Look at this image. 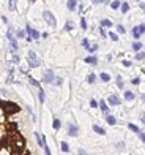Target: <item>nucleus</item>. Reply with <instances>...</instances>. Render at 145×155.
<instances>
[{
    "instance_id": "24",
    "label": "nucleus",
    "mask_w": 145,
    "mask_h": 155,
    "mask_svg": "<svg viewBox=\"0 0 145 155\" xmlns=\"http://www.w3.org/2000/svg\"><path fill=\"white\" fill-rule=\"evenodd\" d=\"M95 81H96V74H95V73H90V74L87 76V82H88V84H93Z\"/></svg>"
},
{
    "instance_id": "34",
    "label": "nucleus",
    "mask_w": 145,
    "mask_h": 155,
    "mask_svg": "<svg viewBox=\"0 0 145 155\" xmlns=\"http://www.w3.org/2000/svg\"><path fill=\"white\" fill-rule=\"evenodd\" d=\"M80 27L84 30H87V21H85V18H80Z\"/></svg>"
},
{
    "instance_id": "41",
    "label": "nucleus",
    "mask_w": 145,
    "mask_h": 155,
    "mask_svg": "<svg viewBox=\"0 0 145 155\" xmlns=\"http://www.w3.org/2000/svg\"><path fill=\"white\" fill-rule=\"evenodd\" d=\"M137 27H139V32H140V35H143V33H145V24H139Z\"/></svg>"
},
{
    "instance_id": "18",
    "label": "nucleus",
    "mask_w": 145,
    "mask_h": 155,
    "mask_svg": "<svg viewBox=\"0 0 145 155\" xmlns=\"http://www.w3.org/2000/svg\"><path fill=\"white\" fill-rule=\"evenodd\" d=\"M120 6H121V2H120V0H114V2L110 3V8H112V10H118Z\"/></svg>"
},
{
    "instance_id": "25",
    "label": "nucleus",
    "mask_w": 145,
    "mask_h": 155,
    "mask_svg": "<svg viewBox=\"0 0 145 155\" xmlns=\"http://www.w3.org/2000/svg\"><path fill=\"white\" fill-rule=\"evenodd\" d=\"M101 27H112V22H110L109 19H101Z\"/></svg>"
},
{
    "instance_id": "53",
    "label": "nucleus",
    "mask_w": 145,
    "mask_h": 155,
    "mask_svg": "<svg viewBox=\"0 0 145 155\" xmlns=\"http://www.w3.org/2000/svg\"><path fill=\"white\" fill-rule=\"evenodd\" d=\"M36 2V0H30V3H35Z\"/></svg>"
},
{
    "instance_id": "14",
    "label": "nucleus",
    "mask_w": 145,
    "mask_h": 155,
    "mask_svg": "<svg viewBox=\"0 0 145 155\" xmlns=\"http://www.w3.org/2000/svg\"><path fill=\"white\" fill-rule=\"evenodd\" d=\"M142 48H143V45L140 43V41H134L133 43V49L136 52H139V51H142Z\"/></svg>"
},
{
    "instance_id": "4",
    "label": "nucleus",
    "mask_w": 145,
    "mask_h": 155,
    "mask_svg": "<svg viewBox=\"0 0 145 155\" xmlns=\"http://www.w3.org/2000/svg\"><path fill=\"white\" fill-rule=\"evenodd\" d=\"M107 103L110 104V106H120V104H121V100L118 98V95L112 94V95H109V98H107Z\"/></svg>"
},
{
    "instance_id": "15",
    "label": "nucleus",
    "mask_w": 145,
    "mask_h": 155,
    "mask_svg": "<svg viewBox=\"0 0 145 155\" xmlns=\"http://www.w3.org/2000/svg\"><path fill=\"white\" fill-rule=\"evenodd\" d=\"M60 149H61V152H70V146H68V143H65V141H61L60 143Z\"/></svg>"
},
{
    "instance_id": "31",
    "label": "nucleus",
    "mask_w": 145,
    "mask_h": 155,
    "mask_svg": "<svg viewBox=\"0 0 145 155\" xmlns=\"http://www.w3.org/2000/svg\"><path fill=\"white\" fill-rule=\"evenodd\" d=\"M120 8H121V13H128V11H129V5L125 2V3H121Z\"/></svg>"
},
{
    "instance_id": "42",
    "label": "nucleus",
    "mask_w": 145,
    "mask_h": 155,
    "mask_svg": "<svg viewBox=\"0 0 145 155\" xmlns=\"http://www.w3.org/2000/svg\"><path fill=\"white\" fill-rule=\"evenodd\" d=\"M55 84H57V86H61V84H63V79H61V78H55V81H54Z\"/></svg>"
},
{
    "instance_id": "8",
    "label": "nucleus",
    "mask_w": 145,
    "mask_h": 155,
    "mask_svg": "<svg viewBox=\"0 0 145 155\" xmlns=\"http://www.w3.org/2000/svg\"><path fill=\"white\" fill-rule=\"evenodd\" d=\"M98 108H101V111L104 112L106 116H109V106L106 104V101L104 100H101V101H98Z\"/></svg>"
},
{
    "instance_id": "37",
    "label": "nucleus",
    "mask_w": 145,
    "mask_h": 155,
    "mask_svg": "<svg viewBox=\"0 0 145 155\" xmlns=\"http://www.w3.org/2000/svg\"><path fill=\"white\" fill-rule=\"evenodd\" d=\"M117 149H118V150H123V149H125V143H123V141H120V143H117Z\"/></svg>"
},
{
    "instance_id": "2",
    "label": "nucleus",
    "mask_w": 145,
    "mask_h": 155,
    "mask_svg": "<svg viewBox=\"0 0 145 155\" xmlns=\"http://www.w3.org/2000/svg\"><path fill=\"white\" fill-rule=\"evenodd\" d=\"M43 19H44L46 22L51 25V27H55V25H57V21H55L54 15H52L51 11H47V10H46V11H43Z\"/></svg>"
},
{
    "instance_id": "23",
    "label": "nucleus",
    "mask_w": 145,
    "mask_h": 155,
    "mask_svg": "<svg viewBox=\"0 0 145 155\" xmlns=\"http://www.w3.org/2000/svg\"><path fill=\"white\" fill-rule=\"evenodd\" d=\"M8 8H10L11 11H16V10H17V6H16V0H10V2H8Z\"/></svg>"
},
{
    "instance_id": "7",
    "label": "nucleus",
    "mask_w": 145,
    "mask_h": 155,
    "mask_svg": "<svg viewBox=\"0 0 145 155\" xmlns=\"http://www.w3.org/2000/svg\"><path fill=\"white\" fill-rule=\"evenodd\" d=\"M35 138H36V143H38L39 147H44V146H46V138H44V136H41L38 131H35Z\"/></svg>"
},
{
    "instance_id": "28",
    "label": "nucleus",
    "mask_w": 145,
    "mask_h": 155,
    "mask_svg": "<svg viewBox=\"0 0 145 155\" xmlns=\"http://www.w3.org/2000/svg\"><path fill=\"white\" fill-rule=\"evenodd\" d=\"M73 27H74V24L71 22V21H68V22L65 24V30H66V32H70V30H73Z\"/></svg>"
},
{
    "instance_id": "48",
    "label": "nucleus",
    "mask_w": 145,
    "mask_h": 155,
    "mask_svg": "<svg viewBox=\"0 0 145 155\" xmlns=\"http://www.w3.org/2000/svg\"><path fill=\"white\" fill-rule=\"evenodd\" d=\"M139 138H140V141H142V143H145V133H139Z\"/></svg>"
},
{
    "instance_id": "45",
    "label": "nucleus",
    "mask_w": 145,
    "mask_h": 155,
    "mask_svg": "<svg viewBox=\"0 0 145 155\" xmlns=\"http://www.w3.org/2000/svg\"><path fill=\"white\" fill-rule=\"evenodd\" d=\"M43 149H44V153H46V155H52V153H51V149H49V147H47V144H46V146L43 147Z\"/></svg>"
},
{
    "instance_id": "3",
    "label": "nucleus",
    "mask_w": 145,
    "mask_h": 155,
    "mask_svg": "<svg viewBox=\"0 0 145 155\" xmlns=\"http://www.w3.org/2000/svg\"><path fill=\"white\" fill-rule=\"evenodd\" d=\"M55 81V76H54V71L51 68H47V70H44V73H43V82H46V84H51V82H54Z\"/></svg>"
},
{
    "instance_id": "51",
    "label": "nucleus",
    "mask_w": 145,
    "mask_h": 155,
    "mask_svg": "<svg viewBox=\"0 0 145 155\" xmlns=\"http://www.w3.org/2000/svg\"><path fill=\"white\" fill-rule=\"evenodd\" d=\"M99 33H101V37H102V38H106V35H107V33H106V30H102V27H101V30H99Z\"/></svg>"
},
{
    "instance_id": "10",
    "label": "nucleus",
    "mask_w": 145,
    "mask_h": 155,
    "mask_svg": "<svg viewBox=\"0 0 145 155\" xmlns=\"http://www.w3.org/2000/svg\"><path fill=\"white\" fill-rule=\"evenodd\" d=\"M93 131H95V133H98V135H101V136H104V135H106V130L102 128V127L96 125V124L93 125Z\"/></svg>"
},
{
    "instance_id": "26",
    "label": "nucleus",
    "mask_w": 145,
    "mask_h": 155,
    "mask_svg": "<svg viewBox=\"0 0 145 155\" xmlns=\"http://www.w3.org/2000/svg\"><path fill=\"white\" fill-rule=\"evenodd\" d=\"M38 97H39V103H44V100H46V95H44V90H43V89H39Z\"/></svg>"
},
{
    "instance_id": "44",
    "label": "nucleus",
    "mask_w": 145,
    "mask_h": 155,
    "mask_svg": "<svg viewBox=\"0 0 145 155\" xmlns=\"http://www.w3.org/2000/svg\"><path fill=\"white\" fill-rule=\"evenodd\" d=\"M90 106L92 108H98V101H96V100H90Z\"/></svg>"
},
{
    "instance_id": "32",
    "label": "nucleus",
    "mask_w": 145,
    "mask_h": 155,
    "mask_svg": "<svg viewBox=\"0 0 145 155\" xmlns=\"http://www.w3.org/2000/svg\"><path fill=\"white\" fill-rule=\"evenodd\" d=\"M29 81H30V84H32V86H33V87H38V89H41V87H39V82H38L36 79H33V78H30V79H29Z\"/></svg>"
},
{
    "instance_id": "40",
    "label": "nucleus",
    "mask_w": 145,
    "mask_h": 155,
    "mask_svg": "<svg viewBox=\"0 0 145 155\" xmlns=\"http://www.w3.org/2000/svg\"><path fill=\"white\" fill-rule=\"evenodd\" d=\"M6 38H8L10 41H13V40H16L14 37H13V33H11V30H8V32H6Z\"/></svg>"
},
{
    "instance_id": "13",
    "label": "nucleus",
    "mask_w": 145,
    "mask_h": 155,
    "mask_svg": "<svg viewBox=\"0 0 145 155\" xmlns=\"http://www.w3.org/2000/svg\"><path fill=\"white\" fill-rule=\"evenodd\" d=\"M134 98H136L134 92H131V90H126V92H125V100L126 101H133Z\"/></svg>"
},
{
    "instance_id": "17",
    "label": "nucleus",
    "mask_w": 145,
    "mask_h": 155,
    "mask_svg": "<svg viewBox=\"0 0 145 155\" xmlns=\"http://www.w3.org/2000/svg\"><path fill=\"white\" fill-rule=\"evenodd\" d=\"M131 33H133V37L136 38V41L140 38V32H139V27H137V25H136L134 29H133V32H131Z\"/></svg>"
},
{
    "instance_id": "9",
    "label": "nucleus",
    "mask_w": 145,
    "mask_h": 155,
    "mask_svg": "<svg viewBox=\"0 0 145 155\" xmlns=\"http://www.w3.org/2000/svg\"><path fill=\"white\" fill-rule=\"evenodd\" d=\"M13 73H14V70H13V68H8V76H6V84H13V82H14V76H13Z\"/></svg>"
},
{
    "instance_id": "11",
    "label": "nucleus",
    "mask_w": 145,
    "mask_h": 155,
    "mask_svg": "<svg viewBox=\"0 0 145 155\" xmlns=\"http://www.w3.org/2000/svg\"><path fill=\"white\" fill-rule=\"evenodd\" d=\"M66 6H68V10H70V11H74L76 6H77V0H68Z\"/></svg>"
},
{
    "instance_id": "47",
    "label": "nucleus",
    "mask_w": 145,
    "mask_h": 155,
    "mask_svg": "<svg viewBox=\"0 0 145 155\" xmlns=\"http://www.w3.org/2000/svg\"><path fill=\"white\" fill-rule=\"evenodd\" d=\"M77 155H88V152L84 150V149H79V150H77Z\"/></svg>"
},
{
    "instance_id": "52",
    "label": "nucleus",
    "mask_w": 145,
    "mask_h": 155,
    "mask_svg": "<svg viewBox=\"0 0 145 155\" xmlns=\"http://www.w3.org/2000/svg\"><path fill=\"white\" fill-rule=\"evenodd\" d=\"M140 122H143V124H145V112H143V114L140 116Z\"/></svg>"
},
{
    "instance_id": "1",
    "label": "nucleus",
    "mask_w": 145,
    "mask_h": 155,
    "mask_svg": "<svg viewBox=\"0 0 145 155\" xmlns=\"http://www.w3.org/2000/svg\"><path fill=\"white\" fill-rule=\"evenodd\" d=\"M27 62H29L30 68H38L41 65V59L36 55V52H33V51H30L29 54H27Z\"/></svg>"
},
{
    "instance_id": "39",
    "label": "nucleus",
    "mask_w": 145,
    "mask_h": 155,
    "mask_svg": "<svg viewBox=\"0 0 145 155\" xmlns=\"http://www.w3.org/2000/svg\"><path fill=\"white\" fill-rule=\"evenodd\" d=\"M16 37H17V38H24V37H25L24 30H17V32H16Z\"/></svg>"
},
{
    "instance_id": "29",
    "label": "nucleus",
    "mask_w": 145,
    "mask_h": 155,
    "mask_svg": "<svg viewBox=\"0 0 145 155\" xmlns=\"http://www.w3.org/2000/svg\"><path fill=\"white\" fill-rule=\"evenodd\" d=\"M0 155H11V152L6 147H0Z\"/></svg>"
},
{
    "instance_id": "49",
    "label": "nucleus",
    "mask_w": 145,
    "mask_h": 155,
    "mask_svg": "<svg viewBox=\"0 0 145 155\" xmlns=\"http://www.w3.org/2000/svg\"><path fill=\"white\" fill-rule=\"evenodd\" d=\"M92 2H93L95 5H99V3H104L106 0H92Z\"/></svg>"
},
{
    "instance_id": "21",
    "label": "nucleus",
    "mask_w": 145,
    "mask_h": 155,
    "mask_svg": "<svg viewBox=\"0 0 145 155\" xmlns=\"http://www.w3.org/2000/svg\"><path fill=\"white\" fill-rule=\"evenodd\" d=\"M52 127H54V130H60V127H61V122H60V119H54V122H52Z\"/></svg>"
},
{
    "instance_id": "38",
    "label": "nucleus",
    "mask_w": 145,
    "mask_h": 155,
    "mask_svg": "<svg viewBox=\"0 0 145 155\" xmlns=\"http://www.w3.org/2000/svg\"><path fill=\"white\" fill-rule=\"evenodd\" d=\"M117 30H118V33H125V32H126V30H125V27H123L121 24L117 25Z\"/></svg>"
},
{
    "instance_id": "16",
    "label": "nucleus",
    "mask_w": 145,
    "mask_h": 155,
    "mask_svg": "<svg viewBox=\"0 0 145 155\" xmlns=\"http://www.w3.org/2000/svg\"><path fill=\"white\" fill-rule=\"evenodd\" d=\"M106 122H107L109 125H115V124H117V119H115L114 116L109 114V116H106Z\"/></svg>"
},
{
    "instance_id": "19",
    "label": "nucleus",
    "mask_w": 145,
    "mask_h": 155,
    "mask_svg": "<svg viewBox=\"0 0 145 155\" xmlns=\"http://www.w3.org/2000/svg\"><path fill=\"white\" fill-rule=\"evenodd\" d=\"M128 128H129L131 131H134V133H137V135H139V133H140V130H139V127H137V125H134V124H128Z\"/></svg>"
},
{
    "instance_id": "22",
    "label": "nucleus",
    "mask_w": 145,
    "mask_h": 155,
    "mask_svg": "<svg viewBox=\"0 0 145 155\" xmlns=\"http://www.w3.org/2000/svg\"><path fill=\"white\" fill-rule=\"evenodd\" d=\"M10 49H11L13 52H16V51H17V41H16V40L10 41Z\"/></svg>"
},
{
    "instance_id": "5",
    "label": "nucleus",
    "mask_w": 145,
    "mask_h": 155,
    "mask_svg": "<svg viewBox=\"0 0 145 155\" xmlns=\"http://www.w3.org/2000/svg\"><path fill=\"white\" fill-rule=\"evenodd\" d=\"M68 135L76 138V136L79 135V127L74 125V124H68Z\"/></svg>"
},
{
    "instance_id": "46",
    "label": "nucleus",
    "mask_w": 145,
    "mask_h": 155,
    "mask_svg": "<svg viewBox=\"0 0 145 155\" xmlns=\"http://www.w3.org/2000/svg\"><path fill=\"white\" fill-rule=\"evenodd\" d=\"M131 82H133L134 86H139V84H140V79H139V78H134V79L131 81Z\"/></svg>"
},
{
    "instance_id": "43",
    "label": "nucleus",
    "mask_w": 145,
    "mask_h": 155,
    "mask_svg": "<svg viewBox=\"0 0 145 155\" xmlns=\"http://www.w3.org/2000/svg\"><path fill=\"white\" fill-rule=\"evenodd\" d=\"M13 62H14V63H19V62H20V59H19L17 54H13Z\"/></svg>"
},
{
    "instance_id": "35",
    "label": "nucleus",
    "mask_w": 145,
    "mask_h": 155,
    "mask_svg": "<svg viewBox=\"0 0 145 155\" xmlns=\"http://www.w3.org/2000/svg\"><path fill=\"white\" fill-rule=\"evenodd\" d=\"M82 46H84L85 49H88V48H90V41H88L87 38H84V40H82Z\"/></svg>"
},
{
    "instance_id": "6",
    "label": "nucleus",
    "mask_w": 145,
    "mask_h": 155,
    "mask_svg": "<svg viewBox=\"0 0 145 155\" xmlns=\"http://www.w3.org/2000/svg\"><path fill=\"white\" fill-rule=\"evenodd\" d=\"M27 33H29V37H32V40H38L41 35H39V32L38 30H35V29H32L30 27V24H27V30H25Z\"/></svg>"
},
{
    "instance_id": "33",
    "label": "nucleus",
    "mask_w": 145,
    "mask_h": 155,
    "mask_svg": "<svg viewBox=\"0 0 145 155\" xmlns=\"http://www.w3.org/2000/svg\"><path fill=\"white\" fill-rule=\"evenodd\" d=\"M109 37H110V40H112V41H118V35L114 33V32H110V33H109Z\"/></svg>"
},
{
    "instance_id": "50",
    "label": "nucleus",
    "mask_w": 145,
    "mask_h": 155,
    "mask_svg": "<svg viewBox=\"0 0 145 155\" xmlns=\"http://www.w3.org/2000/svg\"><path fill=\"white\" fill-rule=\"evenodd\" d=\"M121 63H123V67H131V62L129 60H123Z\"/></svg>"
},
{
    "instance_id": "20",
    "label": "nucleus",
    "mask_w": 145,
    "mask_h": 155,
    "mask_svg": "<svg viewBox=\"0 0 145 155\" xmlns=\"http://www.w3.org/2000/svg\"><path fill=\"white\" fill-rule=\"evenodd\" d=\"M99 78H101L102 82H109V81H110V74H109V73H101Z\"/></svg>"
},
{
    "instance_id": "30",
    "label": "nucleus",
    "mask_w": 145,
    "mask_h": 155,
    "mask_svg": "<svg viewBox=\"0 0 145 155\" xmlns=\"http://www.w3.org/2000/svg\"><path fill=\"white\" fill-rule=\"evenodd\" d=\"M117 87H118V89H123V87H125V82L121 81V78H120V76L117 78Z\"/></svg>"
},
{
    "instance_id": "27",
    "label": "nucleus",
    "mask_w": 145,
    "mask_h": 155,
    "mask_svg": "<svg viewBox=\"0 0 145 155\" xmlns=\"http://www.w3.org/2000/svg\"><path fill=\"white\" fill-rule=\"evenodd\" d=\"M143 59H145V51L136 52V60H143Z\"/></svg>"
},
{
    "instance_id": "12",
    "label": "nucleus",
    "mask_w": 145,
    "mask_h": 155,
    "mask_svg": "<svg viewBox=\"0 0 145 155\" xmlns=\"http://www.w3.org/2000/svg\"><path fill=\"white\" fill-rule=\"evenodd\" d=\"M85 63H90V65H96V63H98V59H96L95 55H88V57H85Z\"/></svg>"
},
{
    "instance_id": "36",
    "label": "nucleus",
    "mask_w": 145,
    "mask_h": 155,
    "mask_svg": "<svg viewBox=\"0 0 145 155\" xmlns=\"http://www.w3.org/2000/svg\"><path fill=\"white\" fill-rule=\"evenodd\" d=\"M98 51V45H90V48H88V52H96Z\"/></svg>"
}]
</instances>
